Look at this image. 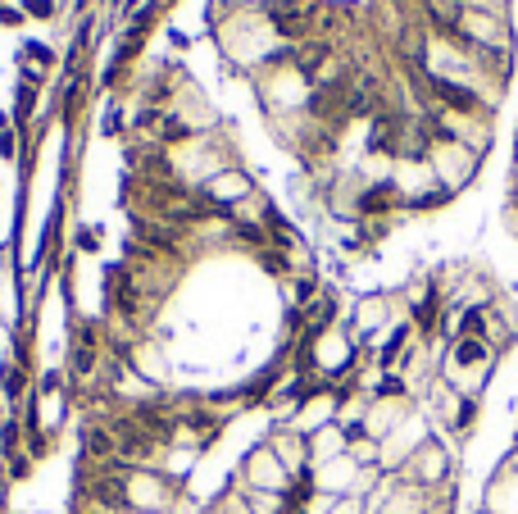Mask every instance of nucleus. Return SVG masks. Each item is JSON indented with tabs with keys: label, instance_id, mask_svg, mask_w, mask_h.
<instances>
[{
	"label": "nucleus",
	"instance_id": "f257e3e1",
	"mask_svg": "<svg viewBox=\"0 0 518 514\" xmlns=\"http://www.w3.org/2000/svg\"><path fill=\"white\" fill-rule=\"evenodd\" d=\"M273 28L287 32V37H300V32H309V14L296 10V5H278V10H273Z\"/></svg>",
	"mask_w": 518,
	"mask_h": 514
},
{
	"label": "nucleus",
	"instance_id": "f03ea898",
	"mask_svg": "<svg viewBox=\"0 0 518 514\" xmlns=\"http://www.w3.org/2000/svg\"><path fill=\"white\" fill-rule=\"evenodd\" d=\"M432 87H437V96H441L445 105H450V110H464V114H473V110H477V96H473V91L454 87V82H445V77H437Z\"/></svg>",
	"mask_w": 518,
	"mask_h": 514
},
{
	"label": "nucleus",
	"instance_id": "7ed1b4c3",
	"mask_svg": "<svg viewBox=\"0 0 518 514\" xmlns=\"http://www.w3.org/2000/svg\"><path fill=\"white\" fill-rule=\"evenodd\" d=\"M86 450H91V455H114V437L100 432V428H91V432H86Z\"/></svg>",
	"mask_w": 518,
	"mask_h": 514
},
{
	"label": "nucleus",
	"instance_id": "20e7f679",
	"mask_svg": "<svg viewBox=\"0 0 518 514\" xmlns=\"http://www.w3.org/2000/svg\"><path fill=\"white\" fill-rule=\"evenodd\" d=\"M391 200H396V191H391V187H373V191L359 200V209H387Z\"/></svg>",
	"mask_w": 518,
	"mask_h": 514
},
{
	"label": "nucleus",
	"instance_id": "39448f33",
	"mask_svg": "<svg viewBox=\"0 0 518 514\" xmlns=\"http://www.w3.org/2000/svg\"><path fill=\"white\" fill-rule=\"evenodd\" d=\"M373 146H378V151H391V146H396V123L391 119H378V128H373Z\"/></svg>",
	"mask_w": 518,
	"mask_h": 514
},
{
	"label": "nucleus",
	"instance_id": "423d86ee",
	"mask_svg": "<svg viewBox=\"0 0 518 514\" xmlns=\"http://www.w3.org/2000/svg\"><path fill=\"white\" fill-rule=\"evenodd\" d=\"M477 360H486V346H477V341H464V346H459V364H477Z\"/></svg>",
	"mask_w": 518,
	"mask_h": 514
},
{
	"label": "nucleus",
	"instance_id": "0eeeda50",
	"mask_svg": "<svg viewBox=\"0 0 518 514\" xmlns=\"http://www.w3.org/2000/svg\"><path fill=\"white\" fill-rule=\"evenodd\" d=\"M477 328H482V310H468L464 314V332H477Z\"/></svg>",
	"mask_w": 518,
	"mask_h": 514
}]
</instances>
